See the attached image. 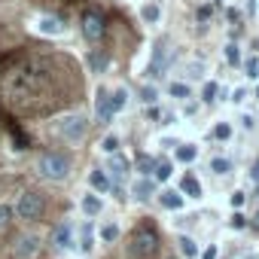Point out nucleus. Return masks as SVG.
Segmentation results:
<instances>
[{
	"label": "nucleus",
	"instance_id": "obj_14",
	"mask_svg": "<svg viewBox=\"0 0 259 259\" xmlns=\"http://www.w3.org/2000/svg\"><path fill=\"white\" fill-rule=\"evenodd\" d=\"M156 201L165 207V210H183L186 207V198L180 189H159L156 192Z\"/></svg>",
	"mask_w": 259,
	"mask_h": 259
},
{
	"label": "nucleus",
	"instance_id": "obj_21",
	"mask_svg": "<svg viewBox=\"0 0 259 259\" xmlns=\"http://www.w3.org/2000/svg\"><path fill=\"white\" fill-rule=\"evenodd\" d=\"M128 104H132V92H128L125 85H116V89L110 92V107H113V116H116V113H122Z\"/></svg>",
	"mask_w": 259,
	"mask_h": 259
},
{
	"label": "nucleus",
	"instance_id": "obj_42",
	"mask_svg": "<svg viewBox=\"0 0 259 259\" xmlns=\"http://www.w3.org/2000/svg\"><path fill=\"white\" fill-rule=\"evenodd\" d=\"M247 174H250V180H253V183H259V159H253V165H250V171H247Z\"/></svg>",
	"mask_w": 259,
	"mask_h": 259
},
{
	"label": "nucleus",
	"instance_id": "obj_10",
	"mask_svg": "<svg viewBox=\"0 0 259 259\" xmlns=\"http://www.w3.org/2000/svg\"><path fill=\"white\" fill-rule=\"evenodd\" d=\"M79 210H82V217H85V220L101 217V213H104V195H95L92 189H89V192H82V195H79Z\"/></svg>",
	"mask_w": 259,
	"mask_h": 259
},
{
	"label": "nucleus",
	"instance_id": "obj_26",
	"mask_svg": "<svg viewBox=\"0 0 259 259\" xmlns=\"http://www.w3.org/2000/svg\"><path fill=\"white\" fill-rule=\"evenodd\" d=\"M213 141H220V144H226V141H232V135H235V125L232 122H226V119H220L217 125H213Z\"/></svg>",
	"mask_w": 259,
	"mask_h": 259
},
{
	"label": "nucleus",
	"instance_id": "obj_23",
	"mask_svg": "<svg viewBox=\"0 0 259 259\" xmlns=\"http://www.w3.org/2000/svg\"><path fill=\"white\" fill-rule=\"evenodd\" d=\"M141 22L144 25H159L162 22V7L156 4V0H147V4L141 7Z\"/></svg>",
	"mask_w": 259,
	"mask_h": 259
},
{
	"label": "nucleus",
	"instance_id": "obj_20",
	"mask_svg": "<svg viewBox=\"0 0 259 259\" xmlns=\"http://www.w3.org/2000/svg\"><path fill=\"white\" fill-rule=\"evenodd\" d=\"M95 235H98V241H101V244H116V241H119V235H122V229H119V223L107 220V223H101V226L95 229Z\"/></svg>",
	"mask_w": 259,
	"mask_h": 259
},
{
	"label": "nucleus",
	"instance_id": "obj_28",
	"mask_svg": "<svg viewBox=\"0 0 259 259\" xmlns=\"http://www.w3.org/2000/svg\"><path fill=\"white\" fill-rule=\"evenodd\" d=\"M159 98H162V95H159V85H156V82H147V85L141 89V101H144L147 107H156Z\"/></svg>",
	"mask_w": 259,
	"mask_h": 259
},
{
	"label": "nucleus",
	"instance_id": "obj_36",
	"mask_svg": "<svg viewBox=\"0 0 259 259\" xmlns=\"http://www.w3.org/2000/svg\"><path fill=\"white\" fill-rule=\"evenodd\" d=\"M244 70H247V76H250V79H256V70H259V58H256V55H250V58L244 61Z\"/></svg>",
	"mask_w": 259,
	"mask_h": 259
},
{
	"label": "nucleus",
	"instance_id": "obj_39",
	"mask_svg": "<svg viewBox=\"0 0 259 259\" xmlns=\"http://www.w3.org/2000/svg\"><path fill=\"white\" fill-rule=\"evenodd\" d=\"M217 253H220V247H217V244H207L198 256H201V259H217Z\"/></svg>",
	"mask_w": 259,
	"mask_h": 259
},
{
	"label": "nucleus",
	"instance_id": "obj_33",
	"mask_svg": "<svg viewBox=\"0 0 259 259\" xmlns=\"http://www.w3.org/2000/svg\"><path fill=\"white\" fill-rule=\"evenodd\" d=\"M229 204H232L235 210H241V207L247 204V192H244V189H235V192L229 195Z\"/></svg>",
	"mask_w": 259,
	"mask_h": 259
},
{
	"label": "nucleus",
	"instance_id": "obj_6",
	"mask_svg": "<svg viewBox=\"0 0 259 259\" xmlns=\"http://www.w3.org/2000/svg\"><path fill=\"white\" fill-rule=\"evenodd\" d=\"M40 247H43V238H40L37 232H25V235H19L16 244H13V259H37Z\"/></svg>",
	"mask_w": 259,
	"mask_h": 259
},
{
	"label": "nucleus",
	"instance_id": "obj_8",
	"mask_svg": "<svg viewBox=\"0 0 259 259\" xmlns=\"http://www.w3.org/2000/svg\"><path fill=\"white\" fill-rule=\"evenodd\" d=\"M73 244H76V226H73V223H67V220H64V223H58V226L52 229V247L64 253V250H70Z\"/></svg>",
	"mask_w": 259,
	"mask_h": 259
},
{
	"label": "nucleus",
	"instance_id": "obj_48",
	"mask_svg": "<svg viewBox=\"0 0 259 259\" xmlns=\"http://www.w3.org/2000/svg\"><path fill=\"white\" fill-rule=\"evenodd\" d=\"M256 101H259V85H256Z\"/></svg>",
	"mask_w": 259,
	"mask_h": 259
},
{
	"label": "nucleus",
	"instance_id": "obj_29",
	"mask_svg": "<svg viewBox=\"0 0 259 259\" xmlns=\"http://www.w3.org/2000/svg\"><path fill=\"white\" fill-rule=\"evenodd\" d=\"M171 177H174V162H159V165H156L153 180H156V183H168Z\"/></svg>",
	"mask_w": 259,
	"mask_h": 259
},
{
	"label": "nucleus",
	"instance_id": "obj_2",
	"mask_svg": "<svg viewBox=\"0 0 259 259\" xmlns=\"http://www.w3.org/2000/svg\"><path fill=\"white\" fill-rule=\"evenodd\" d=\"M34 171L46 180V183H64L73 171V162L67 153H58V150H49V153H40L37 162H34Z\"/></svg>",
	"mask_w": 259,
	"mask_h": 259
},
{
	"label": "nucleus",
	"instance_id": "obj_32",
	"mask_svg": "<svg viewBox=\"0 0 259 259\" xmlns=\"http://www.w3.org/2000/svg\"><path fill=\"white\" fill-rule=\"evenodd\" d=\"M226 61L229 64H241V46L238 43H226Z\"/></svg>",
	"mask_w": 259,
	"mask_h": 259
},
{
	"label": "nucleus",
	"instance_id": "obj_46",
	"mask_svg": "<svg viewBox=\"0 0 259 259\" xmlns=\"http://www.w3.org/2000/svg\"><path fill=\"white\" fill-rule=\"evenodd\" d=\"M253 220H256V226H259V210H256V213H253Z\"/></svg>",
	"mask_w": 259,
	"mask_h": 259
},
{
	"label": "nucleus",
	"instance_id": "obj_17",
	"mask_svg": "<svg viewBox=\"0 0 259 259\" xmlns=\"http://www.w3.org/2000/svg\"><path fill=\"white\" fill-rule=\"evenodd\" d=\"M180 192H183V198H204V183L195 177V174H183V180H180V186H177Z\"/></svg>",
	"mask_w": 259,
	"mask_h": 259
},
{
	"label": "nucleus",
	"instance_id": "obj_43",
	"mask_svg": "<svg viewBox=\"0 0 259 259\" xmlns=\"http://www.w3.org/2000/svg\"><path fill=\"white\" fill-rule=\"evenodd\" d=\"M210 13H213L210 7H198V13H195V16H198L201 22H207V19H210Z\"/></svg>",
	"mask_w": 259,
	"mask_h": 259
},
{
	"label": "nucleus",
	"instance_id": "obj_47",
	"mask_svg": "<svg viewBox=\"0 0 259 259\" xmlns=\"http://www.w3.org/2000/svg\"><path fill=\"white\" fill-rule=\"evenodd\" d=\"M250 259H259V253H253V256H250Z\"/></svg>",
	"mask_w": 259,
	"mask_h": 259
},
{
	"label": "nucleus",
	"instance_id": "obj_24",
	"mask_svg": "<svg viewBox=\"0 0 259 259\" xmlns=\"http://www.w3.org/2000/svg\"><path fill=\"white\" fill-rule=\"evenodd\" d=\"M174 159L183 162V165H192V162L198 159V147H195V144H177V147H174Z\"/></svg>",
	"mask_w": 259,
	"mask_h": 259
},
{
	"label": "nucleus",
	"instance_id": "obj_22",
	"mask_svg": "<svg viewBox=\"0 0 259 259\" xmlns=\"http://www.w3.org/2000/svg\"><path fill=\"white\" fill-rule=\"evenodd\" d=\"M168 95H171L174 101H189V98H192V82H186V79H171V82H168Z\"/></svg>",
	"mask_w": 259,
	"mask_h": 259
},
{
	"label": "nucleus",
	"instance_id": "obj_19",
	"mask_svg": "<svg viewBox=\"0 0 259 259\" xmlns=\"http://www.w3.org/2000/svg\"><path fill=\"white\" fill-rule=\"evenodd\" d=\"M207 171H210L213 177H229V174L235 171V162H232L229 156H210V162H207Z\"/></svg>",
	"mask_w": 259,
	"mask_h": 259
},
{
	"label": "nucleus",
	"instance_id": "obj_7",
	"mask_svg": "<svg viewBox=\"0 0 259 259\" xmlns=\"http://www.w3.org/2000/svg\"><path fill=\"white\" fill-rule=\"evenodd\" d=\"M132 171H135V162L128 159L122 150L116 153V156H110V165H107V174H110V180L113 183H125L128 177H132Z\"/></svg>",
	"mask_w": 259,
	"mask_h": 259
},
{
	"label": "nucleus",
	"instance_id": "obj_9",
	"mask_svg": "<svg viewBox=\"0 0 259 259\" xmlns=\"http://www.w3.org/2000/svg\"><path fill=\"white\" fill-rule=\"evenodd\" d=\"M82 34H85V40H92V43H98V40L104 37V19H101V13H95V10L82 13Z\"/></svg>",
	"mask_w": 259,
	"mask_h": 259
},
{
	"label": "nucleus",
	"instance_id": "obj_18",
	"mask_svg": "<svg viewBox=\"0 0 259 259\" xmlns=\"http://www.w3.org/2000/svg\"><path fill=\"white\" fill-rule=\"evenodd\" d=\"M156 180L153 177H138L135 183H132V195L138 198V201H150V198H156Z\"/></svg>",
	"mask_w": 259,
	"mask_h": 259
},
{
	"label": "nucleus",
	"instance_id": "obj_5",
	"mask_svg": "<svg viewBox=\"0 0 259 259\" xmlns=\"http://www.w3.org/2000/svg\"><path fill=\"white\" fill-rule=\"evenodd\" d=\"M168 61H171V49L165 40H156L153 52H150V64H147V76L150 79H162L165 70H168Z\"/></svg>",
	"mask_w": 259,
	"mask_h": 259
},
{
	"label": "nucleus",
	"instance_id": "obj_1",
	"mask_svg": "<svg viewBox=\"0 0 259 259\" xmlns=\"http://www.w3.org/2000/svg\"><path fill=\"white\" fill-rule=\"evenodd\" d=\"M89 125H92V122H89V116H82V113H64V116L52 119L49 132H52L58 141H64V144L76 147V144H82V141H85Z\"/></svg>",
	"mask_w": 259,
	"mask_h": 259
},
{
	"label": "nucleus",
	"instance_id": "obj_37",
	"mask_svg": "<svg viewBox=\"0 0 259 259\" xmlns=\"http://www.w3.org/2000/svg\"><path fill=\"white\" fill-rule=\"evenodd\" d=\"M232 229H247V217H244L241 210L232 213Z\"/></svg>",
	"mask_w": 259,
	"mask_h": 259
},
{
	"label": "nucleus",
	"instance_id": "obj_11",
	"mask_svg": "<svg viewBox=\"0 0 259 259\" xmlns=\"http://www.w3.org/2000/svg\"><path fill=\"white\" fill-rule=\"evenodd\" d=\"M89 189L95 192V195H107L110 189H113V180H110V174H107V168H92L89 171Z\"/></svg>",
	"mask_w": 259,
	"mask_h": 259
},
{
	"label": "nucleus",
	"instance_id": "obj_16",
	"mask_svg": "<svg viewBox=\"0 0 259 259\" xmlns=\"http://www.w3.org/2000/svg\"><path fill=\"white\" fill-rule=\"evenodd\" d=\"M174 244H177V253H180V259H198V253H201V244L192 238V235H174Z\"/></svg>",
	"mask_w": 259,
	"mask_h": 259
},
{
	"label": "nucleus",
	"instance_id": "obj_41",
	"mask_svg": "<svg viewBox=\"0 0 259 259\" xmlns=\"http://www.w3.org/2000/svg\"><path fill=\"white\" fill-rule=\"evenodd\" d=\"M183 104H186V107H183V113H186V116H195V113H198V104H195L192 98H189V101H183Z\"/></svg>",
	"mask_w": 259,
	"mask_h": 259
},
{
	"label": "nucleus",
	"instance_id": "obj_50",
	"mask_svg": "<svg viewBox=\"0 0 259 259\" xmlns=\"http://www.w3.org/2000/svg\"><path fill=\"white\" fill-rule=\"evenodd\" d=\"M256 79H259V70H256Z\"/></svg>",
	"mask_w": 259,
	"mask_h": 259
},
{
	"label": "nucleus",
	"instance_id": "obj_34",
	"mask_svg": "<svg viewBox=\"0 0 259 259\" xmlns=\"http://www.w3.org/2000/svg\"><path fill=\"white\" fill-rule=\"evenodd\" d=\"M89 64H92V70H104L107 67V55L104 52H92L89 55Z\"/></svg>",
	"mask_w": 259,
	"mask_h": 259
},
{
	"label": "nucleus",
	"instance_id": "obj_49",
	"mask_svg": "<svg viewBox=\"0 0 259 259\" xmlns=\"http://www.w3.org/2000/svg\"><path fill=\"white\" fill-rule=\"evenodd\" d=\"M213 4H223V0H213Z\"/></svg>",
	"mask_w": 259,
	"mask_h": 259
},
{
	"label": "nucleus",
	"instance_id": "obj_31",
	"mask_svg": "<svg viewBox=\"0 0 259 259\" xmlns=\"http://www.w3.org/2000/svg\"><path fill=\"white\" fill-rule=\"evenodd\" d=\"M183 70H186V82H192V79H201V76H204V64H201V61H198V64H195V61H189Z\"/></svg>",
	"mask_w": 259,
	"mask_h": 259
},
{
	"label": "nucleus",
	"instance_id": "obj_15",
	"mask_svg": "<svg viewBox=\"0 0 259 259\" xmlns=\"http://www.w3.org/2000/svg\"><path fill=\"white\" fill-rule=\"evenodd\" d=\"M95 244H98V235H95V226L92 223H82L79 229H76V244L73 247H79V253H92L95 250Z\"/></svg>",
	"mask_w": 259,
	"mask_h": 259
},
{
	"label": "nucleus",
	"instance_id": "obj_12",
	"mask_svg": "<svg viewBox=\"0 0 259 259\" xmlns=\"http://www.w3.org/2000/svg\"><path fill=\"white\" fill-rule=\"evenodd\" d=\"M95 122H98V125H107V122H113L110 89H98V101H95Z\"/></svg>",
	"mask_w": 259,
	"mask_h": 259
},
{
	"label": "nucleus",
	"instance_id": "obj_30",
	"mask_svg": "<svg viewBox=\"0 0 259 259\" xmlns=\"http://www.w3.org/2000/svg\"><path fill=\"white\" fill-rule=\"evenodd\" d=\"M220 98V82H204V89H201V104H213Z\"/></svg>",
	"mask_w": 259,
	"mask_h": 259
},
{
	"label": "nucleus",
	"instance_id": "obj_38",
	"mask_svg": "<svg viewBox=\"0 0 259 259\" xmlns=\"http://www.w3.org/2000/svg\"><path fill=\"white\" fill-rule=\"evenodd\" d=\"M238 122H241V128H244V132H253V128H256V119H253L250 113H244V116H241Z\"/></svg>",
	"mask_w": 259,
	"mask_h": 259
},
{
	"label": "nucleus",
	"instance_id": "obj_45",
	"mask_svg": "<svg viewBox=\"0 0 259 259\" xmlns=\"http://www.w3.org/2000/svg\"><path fill=\"white\" fill-rule=\"evenodd\" d=\"M250 46H253V49H256V52H259V40H253V43H250Z\"/></svg>",
	"mask_w": 259,
	"mask_h": 259
},
{
	"label": "nucleus",
	"instance_id": "obj_27",
	"mask_svg": "<svg viewBox=\"0 0 259 259\" xmlns=\"http://www.w3.org/2000/svg\"><path fill=\"white\" fill-rule=\"evenodd\" d=\"M156 165H159V162H156L153 156H141V159L135 162V171H138V177H153V174H156Z\"/></svg>",
	"mask_w": 259,
	"mask_h": 259
},
{
	"label": "nucleus",
	"instance_id": "obj_44",
	"mask_svg": "<svg viewBox=\"0 0 259 259\" xmlns=\"http://www.w3.org/2000/svg\"><path fill=\"white\" fill-rule=\"evenodd\" d=\"M147 119H162V110H159V104H156V107H147Z\"/></svg>",
	"mask_w": 259,
	"mask_h": 259
},
{
	"label": "nucleus",
	"instance_id": "obj_3",
	"mask_svg": "<svg viewBox=\"0 0 259 259\" xmlns=\"http://www.w3.org/2000/svg\"><path fill=\"white\" fill-rule=\"evenodd\" d=\"M13 213H16V220L37 223V220L46 213V198H43V192H37V189H25V192L16 198Z\"/></svg>",
	"mask_w": 259,
	"mask_h": 259
},
{
	"label": "nucleus",
	"instance_id": "obj_35",
	"mask_svg": "<svg viewBox=\"0 0 259 259\" xmlns=\"http://www.w3.org/2000/svg\"><path fill=\"white\" fill-rule=\"evenodd\" d=\"M13 220V204H0V229H7Z\"/></svg>",
	"mask_w": 259,
	"mask_h": 259
},
{
	"label": "nucleus",
	"instance_id": "obj_4",
	"mask_svg": "<svg viewBox=\"0 0 259 259\" xmlns=\"http://www.w3.org/2000/svg\"><path fill=\"white\" fill-rule=\"evenodd\" d=\"M153 250H156V235L150 229H138L125 244V256L128 259H150Z\"/></svg>",
	"mask_w": 259,
	"mask_h": 259
},
{
	"label": "nucleus",
	"instance_id": "obj_25",
	"mask_svg": "<svg viewBox=\"0 0 259 259\" xmlns=\"http://www.w3.org/2000/svg\"><path fill=\"white\" fill-rule=\"evenodd\" d=\"M119 147H122V138H119L116 132L104 135V138H101V144H98V150H101L104 156H116V153H119Z\"/></svg>",
	"mask_w": 259,
	"mask_h": 259
},
{
	"label": "nucleus",
	"instance_id": "obj_40",
	"mask_svg": "<svg viewBox=\"0 0 259 259\" xmlns=\"http://www.w3.org/2000/svg\"><path fill=\"white\" fill-rule=\"evenodd\" d=\"M244 98H247V89L241 85V89H235V92H232V98H229V101H232V104H244Z\"/></svg>",
	"mask_w": 259,
	"mask_h": 259
},
{
	"label": "nucleus",
	"instance_id": "obj_13",
	"mask_svg": "<svg viewBox=\"0 0 259 259\" xmlns=\"http://www.w3.org/2000/svg\"><path fill=\"white\" fill-rule=\"evenodd\" d=\"M34 28H37V34H43V37H61V34L67 31L58 16H40Z\"/></svg>",
	"mask_w": 259,
	"mask_h": 259
}]
</instances>
